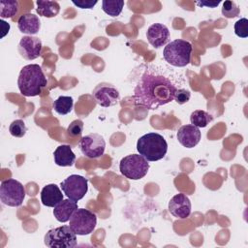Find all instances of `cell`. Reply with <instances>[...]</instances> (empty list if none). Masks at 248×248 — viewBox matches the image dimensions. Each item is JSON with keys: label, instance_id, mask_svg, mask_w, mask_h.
<instances>
[{"label": "cell", "instance_id": "20", "mask_svg": "<svg viewBox=\"0 0 248 248\" xmlns=\"http://www.w3.org/2000/svg\"><path fill=\"white\" fill-rule=\"evenodd\" d=\"M37 4V13L41 16L45 17H54L60 12V5L56 1H45V0H38L36 1Z\"/></svg>", "mask_w": 248, "mask_h": 248}, {"label": "cell", "instance_id": "5", "mask_svg": "<svg viewBox=\"0 0 248 248\" xmlns=\"http://www.w3.org/2000/svg\"><path fill=\"white\" fill-rule=\"evenodd\" d=\"M148 170V161L140 154L127 155L122 158L119 163L121 174L131 180L141 179L147 174Z\"/></svg>", "mask_w": 248, "mask_h": 248}, {"label": "cell", "instance_id": "7", "mask_svg": "<svg viewBox=\"0 0 248 248\" xmlns=\"http://www.w3.org/2000/svg\"><path fill=\"white\" fill-rule=\"evenodd\" d=\"M25 189L23 185L13 178L3 180L0 186L1 202L12 207L20 206L25 198Z\"/></svg>", "mask_w": 248, "mask_h": 248}, {"label": "cell", "instance_id": "4", "mask_svg": "<svg viewBox=\"0 0 248 248\" xmlns=\"http://www.w3.org/2000/svg\"><path fill=\"white\" fill-rule=\"evenodd\" d=\"M192 45L185 40L176 39L169 43L164 50V59L174 67H185L190 63Z\"/></svg>", "mask_w": 248, "mask_h": 248}, {"label": "cell", "instance_id": "2", "mask_svg": "<svg viewBox=\"0 0 248 248\" xmlns=\"http://www.w3.org/2000/svg\"><path fill=\"white\" fill-rule=\"evenodd\" d=\"M46 83V78L38 64L26 65L19 72L17 86L23 96L34 97L40 95Z\"/></svg>", "mask_w": 248, "mask_h": 248}, {"label": "cell", "instance_id": "28", "mask_svg": "<svg viewBox=\"0 0 248 248\" xmlns=\"http://www.w3.org/2000/svg\"><path fill=\"white\" fill-rule=\"evenodd\" d=\"M82 131H83V122L79 119H76L72 121L67 128V132L71 137L80 136L82 134Z\"/></svg>", "mask_w": 248, "mask_h": 248}, {"label": "cell", "instance_id": "17", "mask_svg": "<svg viewBox=\"0 0 248 248\" xmlns=\"http://www.w3.org/2000/svg\"><path fill=\"white\" fill-rule=\"evenodd\" d=\"M17 27L20 32L32 36L39 32L41 27V21L38 16L27 13L19 16V18L17 19Z\"/></svg>", "mask_w": 248, "mask_h": 248}, {"label": "cell", "instance_id": "19", "mask_svg": "<svg viewBox=\"0 0 248 248\" xmlns=\"http://www.w3.org/2000/svg\"><path fill=\"white\" fill-rule=\"evenodd\" d=\"M54 163L60 167H72L76 161V155L72 147L68 144H62L56 147L53 152Z\"/></svg>", "mask_w": 248, "mask_h": 248}, {"label": "cell", "instance_id": "22", "mask_svg": "<svg viewBox=\"0 0 248 248\" xmlns=\"http://www.w3.org/2000/svg\"><path fill=\"white\" fill-rule=\"evenodd\" d=\"M74 100L70 96H60L53 102L54 110L60 115H66L72 111Z\"/></svg>", "mask_w": 248, "mask_h": 248}, {"label": "cell", "instance_id": "15", "mask_svg": "<svg viewBox=\"0 0 248 248\" xmlns=\"http://www.w3.org/2000/svg\"><path fill=\"white\" fill-rule=\"evenodd\" d=\"M146 37L148 43L152 46L159 48L168 42L170 38V31L169 28L162 23H153L148 27Z\"/></svg>", "mask_w": 248, "mask_h": 248}, {"label": "cell", "instance_id": "30", "mask_svg": "<svg viewBox=\"0 0 248 248\" xmlns=\"http://www.w3.org/2000/svg\"><path fill=\"white\" fill-rule=\"evenodd\" d=\"M72 2L74 5L80 9H92L98 3L97 0H73Z\"/></svg>", "mask_w": 248, "mask_h": 248}, {"label": "cell", "instance_id": "18", "mask_svg": "<svg viewBox=\"0 0 248 248\" xmlns=\"http://www.w3.org/2000/svg\"><path fill=\"white\" fill-rule=\"evenodd\" d=\"M63 200V194L56 184H47L41 191V202L47 207H54Z\"/></svg>", "mask_w": 248, "mask_h": 248}, {"label": "cell", "instance_id": "11", "mask_svg": "<svg viewBox=\"0 0 248 248\" xmlns=\"http://www.w3.org/2000/svg\"><path fill=\"white\" fill-rule=\"evenodd\" d=\"M92 95L97 104L104 108L112 107L119 100V91L112 84L107 82L99 83L94 88Z\"/></svg>", "mask_w": 248, "mask_h": 248}, {"label": "cell", "instance_id": "16", "mask_svg": "<svg viewBox=\"0 0 248 248\" xmlns=\"http://www.w3.org/2000/svg\"><path fill=\"white\" fill-rule=\"evenodd\" d=\"M77 202L71 199H63L58 204L54 206L53 215L58 222L65 223L68 222L73 215V213L78 209Z\"/></svg>", "mask_w": 248, "mask_h": 248}, {"label": "cell", "instance_id": "1", "mask_svg": "<svg viewBox=\"0 0 248 248\" xmlns=\"http://www.w3.org/2000/svg\"><path fill=\"white\" fill-rule=\"evenodd\" d=\"M177 88L166 77L144 73L134 88V102L148 109H156L174 99Z\"/></svg>", "mask_w": 248, "mask_h": 248}, {"label": "cell", "instance_id": "14", "mask_svg": "<svg viewBox=\"0 0 248 248\" xmlns=\"http://www.w3.org/2000/svg\"><path fill=\"white\" fill-rule=\"evenodd\" d=\"M202 134L198 127L189 124L181 126L177 131V140L186 148L195 147L201 140Z\"/></svg>", "mask_w": 248, "mask_h": 248}, {"label": "cell", "instance_id": "21", "mask_svg": "<svg viewBox=\"0 0 248 248\" xmlns=\"http://www.w3.org/2000/svg\"><path fill=\"white\" fill-rule=\"evenodd\" d=\"M213 120V116L202 109L194 110L190 115L191 124L198 128L206 127Z\"/></svg>", "mask_w": 248, "mask_h": 248}, {"label": "cell", "instance_id": "12", "mask_svg": "<svg viewBox=\"0 0 248 248\" xmlns=\"http://www.w3.org/2000/svg\"><path fill=\"white\" fill-rule=\"evenodd\" d=\"M42 42L38 37L24 36L18 44V52L26 60H34L41 55Z\"/></svg>", "mask_w": 248, "mask_h": 248}, {"label": "cell", "instance_id": "27", "mask_svg": "<svg viewBox=\"0 0 248 248\" xmlns=\"http://www.w3.org/2000/svg\"><path fill=\"white\" fill-rule=\"evenodd\" d=\"M234 33L239 38H247L248 37V19L246 17H242L238 19L233 26Z\"/></svg>", "mask_w": 248, "mask_h": 248}, {"label": "cell", "instance_id": "32", "mask_svg": "<svg viewBox=\"0 0 248 248\" xmlns=\"http://www.w3.org/2000/svg\"><path fill=\"white\" fill-rule=\"evenodd\" d=\"M0 23H1V28H2V34H1V38L5 37L7 35V33H9V30H10V24L7 23L6 21H4L3 19L0 20Z\"/></svg>", "mask_w": 248, "mask_h": 248}, {"label": "cell", "instance_id": "29", "mask_svg": "<svg viewBox=\"0 0 248 248\" xmlns=\"http://www.w3.org/2000/svg\"><path fill=\"white\" fill-rule=\"evenodd\" d=\"M190 97H191V93H190L189 90L180 88V89L176 90L173 100H175V102L178 105H183V104L187 103L190 100Z\"/></svg>", "mask_w": 248, "mask_h": 248}, {"label": "cell", "instance_id": "8", "mask_svg": "<svg viewBox=\"0 0 248 248\" xmlns=\"http://www.w3.org/2000/svg\"><path fill=\"white\" fill-rule=\"evenodd\" d=\"M70 227L78 235L90 234L96 228L97 217L88 209L78 208L70 220Z\"/></svg>", "mask_w": 248, "mask_h": 248}, {"label": "cell", "instance_id": "9", "mask_svg": "<svg viewBox=\"0 0 248 248\" xmlns=\"http://www.w3.org/2000/svg\"><path fill=\"white\" fill-rule=\"evenodd\" d=\"M60 186L67 198L78 202L88 191V180L84 176L71 174L61 182Z\"/></svg>", "mask_w": 248, "mask_h": 248}, {"label": "cell", "instance_id": "23", "mask_svg": "<svg viewBox=\"0 0 248 248\" xmlns=\"http://www.w3.org/2000/svg\"><path fill=\"white\" fill-rule=\"evenodd\" d=\"M124 7L122 0H104L102 2V10L109 16H117L121 14Z\"/></svg>", "mask_w": 248, "mask_h": 248}, {"label": "cell", "instance_id": "6", "mask_svg": "<svg viewBox=\"0 0 248 248\" xmlns=\"http://www.w3.org/2000/svg\"><path fill=\"white\" fill-rule=\"evenodd\" d=\"M44 242L49 248H74L77 246V234L70 226H61L47 231Z\"/></svg>", "mask_w": 248, "mask_h": 248}, {"label": "cell", "instance_id": "25", "mask_svg": "<svg viewBox=\"0 0 248 248\" xmlns=\"http://www.w3.org/2000/svg\"><path fill=\"white\" fill-rule=\"evenodd\" d=\"M9 132L15 138H22L27 132V127L25 126L23 120L16 119L10 124Z\"/></svg>", "mask_w": 248, "mask_h": 248}, {"label": "cell", "instance_id": "24", "mask_svg": "<svg viewBox=\"0 0 248 248\" xmlns=\"http://www.w3.org/2000/svg\"><path fill=\"white\" fill-rule=\"evenodd\" d=\"M18 11V2L16 0L0 1V16L2 18L13 17Z\"/></svg>", "mask_w": 248, "mask_h": 248}, {"label": "cell", "instance_id": "26", "mask_svg": "<svg viewBox=\"0 0 248 248\" xmlns=\"http://www.w3.org/2000/svg\"><path fill=\"white\" fill-rule=\"evenodd\" d=\"M240 13V10L238 6L235 4L233 1L227 0L223 3V8H222V15L227 17V18H233L237 16Z\"/></svg>", "mask_w": 248, "mask_h": 248}, {"label": "cell", "instance_id": "31", "mask_svg": "<svg viewBox=\"0 0 248 248\" xmlns=\"http://www.w3.org/2000/svg\"><path fill=\"white\" fill-rule=\"evenodd\" d=\"M220 4V1H200L197 2V5L200 7H209V8H215Z\"/></svg>", "mask_w": 248, "mask_h": 248}, {"label": "cell", "instance_id": "10", "mask_svg": "<svg viewBox=\"0 0 248 248\" xmlns=\"http://www.w3.org/2000/svg\"><path fill=\"white\" fill-rule=\"evenodd\" d=\"M81 153L90 159L101 157L105 153L106 141L104 138L96 133L88 134L82 137L78 142Z\"/></svg>", "mask_w": 248, "mask_h": 248}, {"label": "cell", "instance_id": "13", "mask_svg": "<svg viewBox=\"0 0 248 248\" xmlns=\"http://www.w3.org/2000/svg\"><path fill=\"white\" fill-rule=\"evenodd\" d=\"M190 199L182 193L176 194L169 202V211L172 216L178 219H186L191 214Z\"/></svg>", "mask_w": 248, "mask_h": 248}, {"label": "cell", "instance_id": "3", "mask_svg": "<svg viewBox=\"0 0 248 248\" xmlns=\"http://www.w3.org/2000/svg\"><path fill=\"white\" fill-rule=\"evenodd\" d=\"M137 150L147 161L155 162L165 157L168 151V143L162 135L151 132L138 140Z\"/></svg>", "mask_w": 248, "mask_h": 248}]
</instances>
